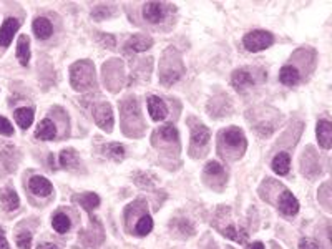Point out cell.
Masks as SVG:
<instances>
[{
	"label": "cell",
	"mask_w": 332,
	"mask_h": 249,
	"mask_svg": "<svg viewBox=\"0 0 332 249\" xmlns=\"http://www.w3.org/2000/svg\"><path fill=\"white\" fill-rule=\"evenodd\" d=\"M70 83L77 92H87L95 83V68L90 60L75 62L70 68Z\"/></svg>",
	"instance_id": "1"
},
{
	"label": "cell",
	"mask_w": 332,
	"mask_h": 249,
	"mask_svg": "<svg viewBox=\"0 0 332 249\" xmlns=\"http://www.w3.org/2000/svg\"><path fill=\"white\" fill-rule=\"evenodd\" d=\"M274 37L272 33L266 32V30H253V32L246 33L243 38V45L249 52H261L272 45Z\"/></svg>",
	"instance_id": "2"
},
{
	"label": "cell",
	"mask_w": 332,
	"mask_h": 249,
	"mask_svg": "<svg viewBox=\"0 0 332 249\" xmlns=\"http://www.w3.org/2000/svg\"><path fill=\"white\" fill-rule=\"evenodd\" d=\"M170 5L165 2H146L143 5V17L150 23H159L166 18Z\"/></svg>",
	"instance_id": "3"
},
{
	"label": "cell",
	"mask_w": 332,
	"mask_h": 249,
	"mask_svg": "<svg viewBox=\"0 0 332 249\" xmlns=\"http://www.w3.org/2000/svg\"><path fill=\"white\" fill-rule=\"evenodd\" d=\"M93 118H95V123L98 124L101 130L105 131H111L113 130V110L108 103H98L95 105L93 108Z\"/></svg>",
	"instance_id": "4"
},
{
	"label": "cell",
	"mask_w": 332,
	"mask_h": 249,
	"mask_svg": "<svg viewBox=\"0 0 332 249\" xmlns=\"http://www.w3.org/2000/svg\"><path fill=\"white\" fill-rule=\"evenodd\" d=\"M221 140L224 141V145H228L229 148H233V150H237L239 153L246 148L244 133L236 126H231V128H226V130H222Z\"/></svg>",
	"instance_id": "5"
},
{
	"label": "cell",
	"mask_w": 332,
	"mask_h": 249,
	"mask_svg": "<svg viewBox=\"0 0 332 249\" xmlns=\"http://www.w3.org/2000/svg\"><path fill=\"white\" fill-rule=\"evenodd\" d=\"M277 206H279V211L284 216H296L299 211V201L289 189H284L279 194V200H277Z\"/></svg>",
	"instance_id": "6"
},
{
	"label": "cell",
	"mask_w": 332,
	"mask_h": 249,
	"mask_svg": "<svg viewBox=\"0 0 332 249\" xmlns=\"http://www.w3.org/2000/svg\"><path fill=\"white\" fill-rule=\"evenodd\" d=\"M18 29H20V22H18L17 18H14V17L7 18V20L2 23V27H0V47H3V48L9 47Z\"/></svg>",
	"instance_id": "7"
},
{
	"label": "cell",
	"mask_w": 332,
	"mask_h": 249,
	"mask_svg": "<svg viewBox=\"0 0 332 249\" xmlns=\"http://www.w3.org/2000/svg\"><path fill=\"white\" fill-rule=\"evenodd\" d=\"M148 113H150L151 120H155V122H161V120L166 118L168 115V108L165 102H163L159 96H150L148 98Z\"/></svg>",
	"instance_id": "8"
},
{
	"label": "cell",
	"mask_w": 332,
	"mask_h": 249,
	"mask_svg": "<svg viewBox=\"0 0 332 249\" xmlns=\"http://www.w3.org/2000/svg\"><path fill=\"white\" fill-rule=\"evenodd\" d=\"M151 45H153V40L146 35H133L125 45V52H146L148 48H151Z\"/></svg>",
	"instance_id": "9"
},
{
	"label": "cell",
	"mask_w": 332,
	"mask_h": 249,
	"mask_svg": "<svg viewBox=\"0 0 332 249\" xmlns=\"http://www.w3.org/2000/svg\"><path fill=\"white\" fill-rule=\"evenodd\" d=\"M29 188H30V191H32L33 194H37V196H48V194H52V191H53L52 183L44 176H32L30 178Z\"/></svg>",
	"instance_id": "10"
},
{
	"label": "cell",
	"mask_w": 332,
	"mask_h": 249,
	"mask_svg": "<svg viewBox=\"0 0 332 249\" xmlns=\"http://www.w3.org/2000/svg\"><path fill=\"white\" fill-rule=\"evenodd\" d=\"M317 140L319 145H321L324 150H329L332 146V124L329 120H319L317 123Z\"/></svg>",
	"instance_id": "11"
},
{
	"label": "cell",
	"mask_w": 332,
	"mask_h": 249,
	"mask_svg": "<svg viewBox=\"0 0 332 249\" xmlns=\"http://www.w3.org/2000/svg\"><path fill=\"white\" fill-rule=\"evenodd\" d=\"M231 83H233V87L236 88V90H244V88L254 85V77L251 75V72H249V70L239 68V70H236V72L233 73Z\"/></svg>",
	"instance_id": "12"
},
{
	"label": "cell",
	"mask_w": 332,
	"mask_h": 249,
	"mask_svg": "<svg viewBox=\"0 0 332 249\" xmlns=\"http://www.w3.org/2000/svg\"><path fill=\"white\" fill-rule=\"evenodd\" d=\"M35 136H37L38 140H42V141H50V140H53L57 136V126H55V123H53L50 118L42 120V122L38 123V126H37Z\"/></svg>",
	"instance_id": "13"
},
{
	"label": "cell",
	"mask_w": 332,
	"mask_h": 249,
	"mask_svg": "<svg viewBox=\"0 0 332 249\" xmlns=\"http://www.w3.org/2000/svg\"><path fill=\"white\" fill-rule=\"evenodd\" d=\"M300 80V73L294 65H284L279 72V81L286 87H294Z\"/></svg>",
	"instance_id": "14"
},
{
	"label": "cell",
	"mask_w": 332,
	"mask_h": 249,
	"mask_svg": "<svg viewBox=\"0 0 332 249\" xmlns=\"http://www.w3.org/2000/svg\"><path fill=\"white\" fill-rule=\"evenodd\" d=\"M271 166H272V171L279 174V176H286L289 170H291V156H289V153H286V151L277 153L274 159H272Z\"/></svg>",
	"instance_id": "15"
},
{
	"label": "cell",
	"mask_w": 332,
	"mask_h": 249,
	"mask_svg": "<svg viewBox=\"0 0 332 249\" xmlns=\"http://www.w3.org/2000/svg\"><path fill=\"white\" fill-rule=\"evenodd\" d=\"M58 161H60L62 168H66V170H77L78 166H80V156H78V153L73 150V148L62 150Z\"/></svg>",
	"instance_id": "16"
},
{
	"label": "cell",
	"mask_w": 332,
	"mask_h": 249,
	"mask_svg": "<svg viewBox=\"0 0 332 249\" xmlns=\"http://www.w3.org/2000/svg\"><path fill=\"white\" fill-rule=\"evenodd\" d=\"M33 33L37 35L38 38H42V40L52 37V33H53L52 22H50L48 18H45V17H37L33 20Z\"/></svg>",
	"instance_id": "17"
},
{
	"label": "cell",
	"mask_w": 332,
	"mask_h": 249,
	"mask_svg": "<svg viewBox=\"0 0 332 249\" xmlns=\"http://www.w3.org/2000/svg\"><path fill=\"white\" fill-rule=\"evenodd\" d=\"M209 130L205 126V124H196L191 131V145L194 148L196 146H206L209 141Z\"/></svg>",
	"instance_id": "18"
},
{
	"label": "cell",
	"mask_w": 332,
	"mask_h": 249,
	"mask_svg": "<svg viewBox=\"0 0 332 249\" xmlns=\"http://www.w3.org/2000/svg\"><path fill=\"white\" fill-rule=\"evenodd\" d=\"M17 58L22 65H29L30 62V38L27 35H20L17 42Z\"/></svg>",
	"instance_id": "19"
},
{
	"label": "cell",
	"mask_w": 332,
	"mask_h": 249,
	"mask_svg": "<svg viewBox=\"0 0 332 249\" xmlns=\"http://www.w3.org/2000/svg\"><path fill=\"white\" fill-rule=\"evenodd\" d=\"M14 116H15V122L18 123V126H20L22 130H27V128L32 126V123H33L32 108H17Z\"/></svg>",
	"instance_id": "20"
},
{
	"label": "cell",
	"mask_w": 332,
	"mask_h": 249,
	"mask_svg": "<svg viewBox=\"0 0 332 249\" xmlns=\"http://www.w3.org/2000/svg\"><path fill=\"white\" fill-rule=\"evenodd\" d=\"M0 200H2L3 206H5L9 211H14V209H17L18 204H20V200H18L17 193H15L12 188L0 189Z\"/></svg>",
	"instance_id": "21"
},
{
	"label": "cell",
	"mask_w": 332,
	"mask_h": 249,
	"mask_svg": "<svg viewBox=\"0 0 332 249\" xmlns=\"http://www.w3.org/2000/svg\"><path fill=\"white\" fill-rule=\"evenodd\" d=\"M75 201L77 203H80L83 206L87 211H93L95 208H98L100 206V198L98 194L95 193H83V194H77L75 196Z\"/></svg>",
	"instance_id": "22"
},
{
	"label": "cell",
	"mask_w": 332,
	"mask_h": 249,
	"mask_svg": "<svg viewBox=\"0 0 332 249\" xmlns=\"http://www.w3.org/2000/svg\"><path fill=\"white\" fill-rule=\"evenodd\" d=\"M52 226H53V229H55L57 233L63 234V233H66V231L70 229V226H72V223H70V218H68V216L63 215V213H58V215L53 216Z\"/></svg>",
	"instance_id": "23"
},
{
	"label": "cell",
	"mask_w": 332,
	"mask_h": 249,
	"mask_svg": "<svg viewBox=\"0 0 332 249\" xmlns=\"http://www.w3.org/2000/svg\"><path fill=\"white\" fill-rule=\"evenodd\" d=\"M151 229H153V219H151L150 215H143L142 218L138 219V223H136L135 226V231L138 236H146L151 233Z\"/></svg>",
	"instance_id": "24"
},
{
	"label": "cell",
	"mask_w": 332,
	"mask_h": 249,
	"mask_svg": "<svg viewBox=\"0 0 332 249\" xmlns=\"http://www.w3.org/2000/svg\"><path fill=\"white\" fill-rule=\"evenodd\" d=\"M158 136L161 140H165L168 143H178V131L173 124H166V126H161L158 130Z\"/></svg>",
	"instance_id": "25"
},
{
	"label": "cell",
	"mask_w": 332,
	"mask_h": 249,
	"mask_svg": "<svg viewBox=\"0 0 332 249\" xmlns=\"http://www.w3.org/2000/svg\"><path fill=\"white\" fill-rule=\"evenodd\" d=\"M105 153H107V156L115 159V161H122L125 158V148L122 145H118V143H110V145L105 148Z\"/></svg>",
	"instance_id": "26"
},
{
	"label": "cell",
	"mask_w": 332,
	"mask_h": 249,
	"mask_svg": "<svg viewBox=\"0 0 332 249\" xmlns=\"http://www.w3.org/2000/svg\"><path fill=\"white\" fill-rule=\"evenodd\" d=\"M136 183H138L140 188H153L155 176H151L150 173H140L136 176Z\"/></svg>",
	"instance_id": "27"
},
{
	"label": "cell",
	"mask_w": 332,
	"mask_h": 249,
	"mask_svg": "<svg viewBox=\"0 0 332 249\" xmlns=\"http://www.w3.org/2000/svg\"><path fill=\"white\" fill-rule=\"evenodd\" d=\"M205 173L208 174V176H221V174L224 173V170H222V166L218 161H209L208 165L205 166Z\"/></svg>",
	"instance_id": "28"
},
{
	"label": "cell",
	"mask_w": 332,
	"mask_h": 249,
	"mask_svg": "<svg viewBox=\"0 0 332 249\" xmlns=\"http://www.w3.org/2000/svg\"><path fill=\"white\" fill-rule=\"evenodd\" d=\"M224 233L226 236H228V238H231V239H234L236 241V243H244L246 241V238H248V234H246V233H243V231H239L237 233L236 229H234V226H229L228 229H224Z\"/></svg>",
	"instance_id": "29"
},
{
	"label": "cell",
	"mask_w": 332,
	"mask_h": 249,
	"mask_svg": "<svg viewBox=\"0 0 332 249\" xmlns=\"http://www.w3.org/2000/svg\"><path fill=\"white\" fill-rule=\"evenodd\" d=\"M17 246L20 249H30V246H32V234L27 231L20 233L17 236Z\"/></svg>",
	"instance_id": "30"
},
{
	"label": "cell",
	"mask_w": 332,
	"mask_h": 249,
	"mask_svg": "<svg viewBox=\"0 0 332 249\" xmlns=\"http://www.w3.org/2000/svg\"><path fill=\"white\" fill-rule=\"evenodd\" d=\"M0 135L3 136H12L14 135V126L5 116H0Z\"/></svg>",
	"instance_id": "31"
},
{
	"label": "cell",
	"mask_w": 332,
	"mask_h": 249,
	"mask_svg": "<svg viewBox=\"0 0 332 249\" xmlns=\"http://www.w3.org/2000/svg\"><path fill=\"white\" fill-rule=\"evenodd\" d=\"M299 249H322L316 241H312L309 238H302L299 241Z\"/></svg>",
	"instance_id": "32"
},
{
	"label": "cell",
	"mask_w": 332,
	"mask_h": 249,
	"mask_svg": "<svg viewBox=\"0 0 332 249\" xmlns=\"http://www.w3.org/2000/svg\"><path fill=\"white\" fill-rule=\"evenodd\" d=\"M98 40L101 42V44L103 45H107V47H110V48H113V47H115V38H113V35H105V33H100L98 35Z\"/></svg>",
	"instance_id": "33"
},
{
	"label": "cell",
	"mask_w": 332,
	"mask_h": 249,
	"mask_svg": "<svg viewBox=\"0 0 332 249\" xmlns=\"http://www.w3.org/2000/svg\"><path fill=\"white\" fill-rule=\"evenodd\" d=\"M0 249H10L9 248V243H7V238H5V233L0 229Z\"/></svg>",
	"instance_id": "34"
},
{
	"label": "cell",
	"mask_w": 332,
	"mask_h": 249,
	"mask_svg": "<svg viewBox=\"0 0 332 249\" xmlns=\"http://www.w3.org/2000/svg\"><path fill=\"white\" fill-rule=\"evenodd\" d=\"M37 249H58V246H55V244H52V243H44V244H40Z\"/></svg>",
	"instance_id": "35"
},
{
	"label": "cell",
	"mask_w": 332,
	"mask_h": 249,
	"mask_svg": "<svg viewBox=\"0 0 332 249\" xmlns=\"http://www.w3.org/2000/svg\"><path fill=\"white\" fill-rule=\"evenodd\" d=\"M249 249H264V246H263V243H254L249 246Z\"/></svg>",
	"instance_id": "36"
}]
</instances>
